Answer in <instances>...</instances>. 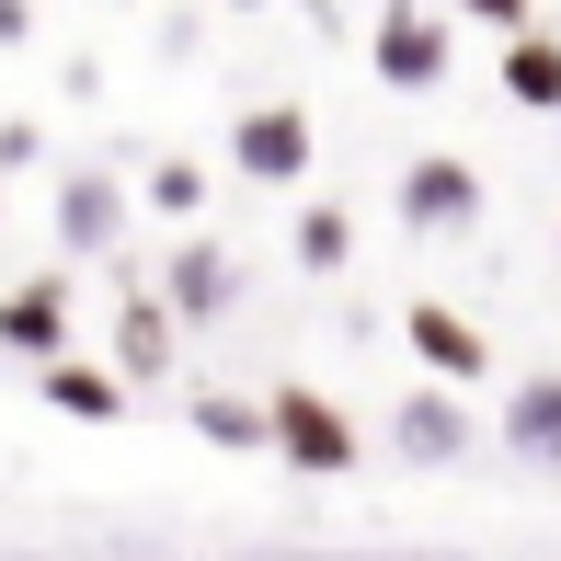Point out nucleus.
Returning a JSON list of instances; mask_svg holds the SVG:
<instances>
[{"instance_id": "19", "label": "nucleus", "mask_w": 561, "mask_h": 561, "mask_svg": "<svg viewBox=\"0 0 561 561\" xmlns=\"http://www.w3.org/2000/svg\"><path fill=\"white\" fill-rule=\"evenodd\" d=\"M35 35V12H23V0H0V46H23Z\"/></svg>"}, {"instance_id": "14", "label": "nucleus", "mask_w": 561, "mask_h": 561, "mask_svg": "<svg viewBox=\"0 0 561 561\" xmlns=\"http://www.w3.org/2000/svg\"><path fill=\"white\" fill-rule=\"evenodd\" d=\"M138 207H149V218H172V229H195V207H207V161H184V149H172V161H149Z\"/></svg>"}, {"instance_id": "3", "label": "nucleus", "mask_w": 561, "mask_h": 561, "mask_svg": "<svg viewBox=\"0 0 561 561\" xmlns=\"http://www.w3.org/2000/svg\"><path fill=\"white\" fill-rule=\"evenodd\" d=\"M310 161H321V126L298 115V104H252V115H229V172H241V184L287 195V184H310Z\"/></svg>"}, {"instance_id": "13", "label": "nucleus", "mask_w": 561, "mask_h": 561, "mask_svg": "<svg viewBox=\"0 0 561 561\" xmlns=\"http://www.w3.org/2000/svg\"><path fill=\"white\" fill-rule=\"evenodd\" d=\"M504 92H516L527 115H561V35H504Z\"/></svg>"}, {"instance_id": "17", "label": "nucleus", "mask_w": 561, "mask_h": 561, "mask_svg": "<svg viewBox=\"0 0 561 561\" xmlns=\"http://www.w3.org/2000/svg\"><path fill=\"white\" fill-rule=\"evenodd\" d=\"M458 12L493 23V35H527V23H539V0H458Z\"/></svg>"}, {"instance_id": "12", "label": "nucleus", "mask_w": 561, "mask_h": 561, "mask_svg": "<svg viewBox=\"0 0 561 561\" xmlns=\"http://www.w3.org/2000/svg\"><path fill=\"white\" fill-rule=\"evenodd\" d=\"M172 344H184V333H172V310H161V298H126V310H115V378H126V390L172 378Z\"/></svg>"}, {"instance_id": "10", "label": "nucleus", "mask_w": 561, "mask_h": 561, "mask_svg": "<svg viewBox=\"0 0 561 561\" xmlns=\"http://www.w3.org/2000/svg\"><path fill=\"white\" fill-rule=\"evenodd\" d=\"M35 401L69 413V424H126V378L92 367V355H46V367H35Z\"/></svg>"}, {"instance_id": "2", "label": "nucleus", "mask_w": 561, "mask_h": 561, "mask_svg": "<svg viewBox=\"0 0 561 561\" xmlns=\"http://www.w3.org/2000/svg\"><path fill=\"white\" fill-rule=\"evenodd\" d=\"M149 298L172 310V333H207V321H229V310H241V252H229V241H207V229H184Z\"/></svg>"}, {"instance_id": "20", "label": "nucleus", "mask_w": 561, "mask_h": 561, "mask_svg": "<svg viewBox=\"0 0 561 561\" xmlns=\"http://www.w3.org/2000/svg\"><path fill=\"white\" fill-rule=\"evenodd\" d=\"M0 218H12V184H0Z\"/></svg>"}, {"instance_id": "18", "label": "nucleus", "mask_w": 561, "mask_h": 561, "mask_svg": "<svg viewBox=\"0 0 561 561\" xmlns=\"http://www.w3.org/2000/svg\"><path fill=\"white\" fill-rule=\"evenodd\" d=\"M35 149H46L35 126H0V184H12V172H35Z\"/></svg>"}, {"instance_id": "6", "label": "nucleus", "mask_w": 561, "mask_h": 561, "mask_svg": "<svg viewBox=\"0 0 561 561\" xmlns=\"http://www.w3.org/2000/svg\"><path fill=\"white\" fill-rule=\"evenodd\" d=\"M126 207H138V195H126L104 161H69V172H58V252H69V264L115 252V241H126Z\"/></svg>"}, {"instance_id": "16", "label": "nucleus", "mask_w": 561, "mask_h": 561, "mask_svg": "<svg viewBox=\"0 0 561 561\" xmlns=\"http://www.w3.org/2000/svg\"><path fill=\"white\" fill-rule=\"evenodd\" d=\"M298 264H310V275H344L355 264V218L344 207H298Z\"/></svg>"}, {"instance_id": "1", "label": "nucleus", "mask_w": 561, "mask_h": 561, "mask_svg": "<svg viewBox=\"0 0 561 561\" xmlns=\"http://www.w3.org/2000/svg\"><path fill=\"white\" fill-rule=\"evenodd\" d=\"M264 447L287 458L298 481H355V458H367V436L344 424V401H333V390H310V378L264 390Z\"/></svg>"}, {"instance_id": "8", "label": "nucleus", "mask_w": 561, "mask_h": 561, "mask_svg": "<svg viewBox=\"0 0 561 561\" xmlns=\"http://www.w3.org/2000/svg\"><path fill=\"white\" fill-rule=\"evenodd\" d=\"M401 333H413V355H424V378H436V390H481V378H493L481 321H458L447 298H413V310H401Z\"/></svg>"}, {"instance_id": "4", "label": "nucleus", "mask_w": 561, "mask_h": 561, "mask_svg": "<svg viewBox=\"0 0 561 561\" xmlns=\"http://www.w3.org/2000/svg\"><path fill=\"white\" fill-rule=\"evenodd\" d=\"M447 58H458V35H447L436 12H413V0H378V23H367V69H378L390 92H436Z\"/></svg>"}, {"instance_id": "7", "label": "nucleus", "mask_w": 561, "mask_h": 561, "mask_svg": "<svg viewBox=\"0 0 561 561\" xmlns=\"http://www.w3.org/2000/svg\"><path fill=\"white\" fill-rule=\"evenodd\" d=\"M390 447H401V470H458V458L481 447V424H470V401H458V390H401Z\"/></svg>"}, {"instance_id": "15", "label": "nucleus", "mask_w": 561, "mask_h": 561, "mask_svg": "<svg viewBox=\"0 0 561 561\" xmlns=\"http://www.w3.org/2000/svg\"><path fill=\"white\" fill-rule=\"evenodd\" d=\"M184 424H195L207 447H264V401H241V390H195Z\"/></svg>"}, {"instance_id": "11", "label": "nucleus", "mask_w": 561, "mask_h": 561, "mask_svg": "<svg viewBox=\"0 0 561 561\" xmlns=\"http://www.w3.org/2000/svg\"><path fill=\"white\" fill-rule=\"evenodd\" d=\"M504 458L561 470V378H516V390H504Z\"/></svg>"}, {"instance_id": "9", "label": "nucleus", "mask_w": 561, "mask_h": 561, "mask_svg": "<svg viewBox=\"0 0 561 561\" xmlns=\"http://www.w3.org/2000/svg\"><path fill=\"white\" fill-rule=\"evenodd\" d=\"M0 355H69V275H23V287H0Z\"/></svg>"}, {"instance_id": "5", "label": "nucleus", "mask_w": 561, "mask_h": 561, "mask_svg": "<svg viewBox=\"0 0 561 561\" xmlns=\"http://www.w3.org/2000/svg\"><path fill=\"white\" fill-rule=\"evenodd\" d=\"M401 229H424V241H447V229H470L481 218V172L458 161V149H413V161H401Z\"/></svg>"}]
</instances>
